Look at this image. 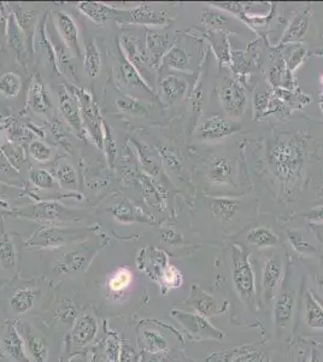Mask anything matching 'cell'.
I'll return each instance as SVG.
<instances>
[{
    "instance_id": "cell-1",
    "label": "cell",
    "mask_w": 323,
    "mask_h": 362,
    "mask_svg": "<svg viewBox=\"0 0 323 362\" xmlns=\"http://www.w3.org/2000/svg\"><path fill=\"white\" fill-rule=\"evenodd\" d=\"M305 150L297 135H286L275 141L270 148L269 162L276 178L284 183H292L303 170Z\"/></svg>"
},
{
    "instance_id": "cell-2",
    "label": "cell",
    "mask_w": 323,
    "mask_h": 362,
    "mask_svg": "<svg viewBox=\"0 0 323 362\" xmlns=\"http://www.w3.org/2000/svg\"><path fill=\"white\" fill-rule=\"evenodd\" d=\"M231 274L236 292L247 305H256L255 273L245 251L240 246H233L231 250Z\"/></svg>"
},
{
    "instance_id": "cell-3",
    "label": "cell",
    "mask_w": 323,
    "mask_h": 362,
    "mask_svg": "<svg viewBox=\"0 0 323 362\" xmlns=\"http://www.w3.org/2000/svg\"><path fill=\"white\" fill-rule=\"evenodd\" d=\"M72 93L80 105L85 128L91 134L93 141H96V144L99 148H103L104 130H101V119H99L96 104L92 99L91 94L87 93L85 90L77 88V87H72Z\"/></svg>"
},
{
    "instance_id": "cell-4",
    "label": "cell",
    "mask_w": 323,
    "mask_h": 362,
    "mask_svg": "<svg viewBox=\"0 0 323 362\" xmlns=\"http://www.w3.org/2000/svg\"><path fill=\"white\" fill-rule=\"evenodd\" d=\"M218 98L223 109L231 117H240L246 109L247 98L244 88L231 77H223L218 86Z\"/></svg>"
},
{
    "instance_id": "cell-5",
    "label": "cell",
    "mask_w": 323,
    "mask_h": 362,
    "mask_svg": "<svg viewBox=\"0 0 323 362\" xmlns=\"http://www.w3.org/2000/svg\"><path fill=\"white\" fill-rule=\"evenodd\" d=\"M120 23L162 26L169 23L170 17L167 11L156 10L149 4L139 5L134 9L125 10V14L117 19Z\"/></svg>"
},
{
    "instance_id": "cell-6",
    "label": "cell",
    "mask_w": 323,
    "mask_h": 362,
    "mask_svg": "<svg viewBox=\"0 0 323 362\" xmlns=\"http://www.w3.org/2000/svg\"><path fill=\"white\" fill-rule=\"evenodd\" d=\"M174 316L178 319V323H181L183 328H186L188 332L192 333L193 336L212 339H222L225 336L222 331L213 328L211 323L207 321V318L200 314H189L175 310Z\"/></svg>"
},
{
    "instance_id": "cell-7",
    "label": "cell",
    "mask_w": 323,
    "mask_h": 362,
    "mask_svg": "<svg viewBox=\"0 0 323 362\" xmlns=\"http://www.w3.org/2000/svg\"><path fill=\"white\" fill-rule=\"evenodd\" d=\"M240 130V125L222 116L213 115L204 121L199 130L198 137L207 141L225 139Z\"/></svg>"
},
{
    "instance_id": "cell-8",
    "label": "cell",
    "mask_w": 323,
    "mask_h": 362,
    "mask_svg": "<svg viewBox=\"0 0 323 362\" xmlns=\"http://www.w3.org/2000/svg\"><path fill=\"white\" fill-rule=\"evenodd\" d=\"M297 307V291L294 289H284L276 296L274 305L275 325L279 332H284L292 323Z\"/></svg>"
},
{
    "instance_id": "cell-9",
    "label": "cell",
    "mask_w": 323,
    "mask_h": 362,
    "mask_svg": "<svg viewBox=\"0 0 323 362\" xmlns=\"http://www.w3.org/2000/svg\"><path fill=\"white\" fill-rule=\"evenodd\" d=\"M59 110L62 112L64 120L72 128L75 134L83 139L86 137V128L82 120L81 110L75 96L67 91L59 92Z\"/></svg>"
},
{
    "instance_id": "cell-10",
    "label": "cell",
    "mask_w": 323,
    "mask_h": 362,
    "mask_svg": "<svg viewBox=\"0 0 323 362\" xmlns=\"http://www.w3.org/2000/svg\"><path fill=\"white\" fill-rule=\"evenodd\" d=\"M80 231H70V230H61V228H54V227H43L39 230L32 239L28 241L29 245H39L43 248H57L67 243V241H74L76 238H82Z\"/></svg>"
},
{
    "instance_id": "cell-11",
    "label": "cell",
    "mask_w": 323,
    "mask_h": 362,
    "mask_svg": "<svg viewBox=\"0 0 323 362\" xmlns=\"http://www.w3.org/2000/svg\"><path fill=\"white\" fill-rule=\"evenodd\" d=\"M282 279V262L278 256H273L265 261L262 270V290L263 299L271 302L276 299L280 283Z\"/></svg>"
},
{
    "instance_id": "cell-12",
    "label": "cell",
    "mask_w": 323,
    "mask_h": 362,
    "mask_svg": "<svg viewBox=\"0 0 323 362\" xmlns=\"http://www.w3.org/2000/svg\"><path fill=\"white\" fill-rule=\"evenodd\" d=\"M53 19H54V26L62 38L63 43H67V48L75 56L80 57L82 54V50L80 38H79V28H77L75 21L72 19L70 14L64 11L54 12Z\"/></svg>"
},
{
    "instance_id": "cell-13",
    "label": "cell",
    "mask_w": 323,
    "mask_h": 362,
    "mask_svg": "<svg viewBox=\"0 0 323 362\" xmlns=\"http://www.w3.org/2000/svg\"><path fill=\"white\" fill-rule=\"evenodd\" d=\"M19 214L23 217H29L30 219L48 220V221H53V220L64 221V220H72L75 217L74 212L63 207L62 204L57 202L39 203L23 212H19Z\"/></svg>"
},
{
    "instance_id": "cell-14",
    "label": "cell",
    "mask_w": 323,
    "mask_h": 362,
    "mask_svg": "<svg viewBox=\"0 0 323 362\" xmlns=\"http://www.w3.org/2000/svg\"><path fill=\"white\" fill-rule=\"evenodd\" d=\"M93 251L87 249L67 251L56 262L54 270L59 274H72L83 270L91 260Z\"/></svg>"
},
{
    "instance_id": "cell-15",
    "label": "cell",
    "mask_w": 323,
    "mask_h": 362,
    "mask_svg": "<svg viewBox=\"0 0 323 362\" xmlns=\"http://www.w3.org/2000/svg\"><path fill=\"white\" fill-rule=\"evenodd\" d=\"M28 105L38 114H48L52 106L48 87L40 75H35L29 85Z\"/></svg>"
},
{
    "instance_id": "cell-16",
    "label": "cell",
    "mask_w": 323,
    "mask_h": 362,
    "mask_svg": "<svg viewBox=\"0 0 323 362\" xmlns=\"http://www.w3.org/2000/svg\"><path fill=\"white\" fill-rule=\"evenodd\" d=\"M98 333V321L92 314H82L72 326V342L77 347H86L93 342Z\"/></svg>"
},
{
    "instance_id": "cell-17",
    "label": "cell",
    "mask_w": 323,
    "mask_h": 362,
    "mask_svg": "<svg viewBox=\"0 0 323 362\" xmlns=\"http://www.w3.org/2000/svg\"><path fill=\"white\" fill-rule=\"evenodd\" d=\"M77 9L96 24L106 23L109 19L122 16L125 12V10L116 9L96 1H81L77 4Z\"/></svg>"
},
{
    "instance_id": "cell-18",
    "label": "cell",
    "mask_w": 323,
    "mask_h": 362,
    "mask_svg": "<svg viewBox=\"0 0 323 362\" xmlns=\"http://www.w3.org/2000/svg\"><path fill=\"white\" fill-rule=\"evenodd\" d=\"M3 347L8 355L19 362H30L27 355V345L24 338L17 330V326L14 323H9L8 332L3 338Z\"/></svg>"
},
{
    "instance_id": "cell-19",
    "label": "cell",
    "mask_w": 323,
    "mask_h": 362,
    "mask_svg": "<svg viewBox=\"0 0 323 362\" xmlns=\"http://www.w3.org/2000/svg\"><path fill=\"white\" fill-rule=\"evenodd\" d=\"M12 16L21 32L23 33L27 46L33 45L37 32V12L32 9H25L23 6H17V9L12 11Z\"/></svg>"
},
{
    "instance_id": "cell-20",
    "label": "cell",
    "mask_w": 323,
    "mask_h": 362,
    "mask_svg": "<svg viewBox=\"0 0 323 362\" xmlns=\"http://www.w3.org/2000/svg\"><path fill=\"white\" fill-rule=\"evenodd\" d=\"M187 82L176 75H168L164 77L160 83V92L165 101L169 104H175L181 101L187 92Z\"/></svg>"
},
{
    "instance_id": "cell-21",
    "label": "cell",
    "mask_w": 323,
    "mask_h": 362,
    "mask_svg": "<svg viewBox=\"0 0 323 362\" xmlns=\"http://www.w3.org/2000/svg\"><path fill=\"white\" fill-rule=\"evenodd\" d=\"M118 77H120L121 83H123V86L134 88V90L140 88L143 91H146V93H151V88L146 85L144 79L139 74V70H136L134 66L130 64L125 58L120 63Z\"/></svg>"
},
{
    "instance_id": "cell-22",
    "label": "cell",
    "mask_w": 323,
    "mask_h": 362,
    "mask_svg": "<svg viewBox=\"0 0 323 362\" xmlns=\"http://www.w3.org/2000/svg\"><path fill=\"white\" fill-rule=\"evenodd\" d=\"M209 205L212 214L223 222H231L240 209L239 202L231 198H211Z\"/></svg>"
},
{
    "instance_id": "cell-23",
    "label": "cell",
    "mask_w": 323,
    "mask_h": 362,
    "mask_svg": "<svg viewBox=\"0 0 323 362\" xmlns=\"http://www.w3.org/2000/svg\"><path fill=\"white\" fill-rule=\"evenodd\" d=\"M309 19H310V12L308 10H304L298 14H295V17L291 21V23L286 29L284 37L281 39V43L298 41L303 38L308 32Z\"/></svg>"
},
{
    "instance_id": "cell-24",
    "label": "cell",
    "mask_w": 323,
    "mask_h": 362,
    "mask_svg": "<svg viewBox=\"0 0 323 362\" xmlns=\"http://www.w3.org/2000/svg\"><path fill=\"white\" fill-rule=\"evenodd\" d=\"M24 342L27 345V350L33 357L35 362H48V348L43 338L38 333L34 332L32 328H25L24 332Z\"/></svg>"
},
{
    "instance_id": "cell-25",
    "label": "cell",
    "mask_w": 323,
    "mask_h": 362,
    "mask_svg": "<svg viewBox=\"0 0 323 362\" xmlns=\"http://www.w3.org/2000/svg\"><path fill=\"white\" fill-rule=\"evenodd\" d=\"M305 323L313 330L323 331V307L309 291L305 296Z\"/></svg>"
},
{
    "instance_id": "cell-26",
    "label": "cell",
    "mask_w": 323,
    "mask_h": 362,
    "mask_svg": "<svg viewBox=\"0 0 323 362\" xmlns=\"http://www.w3.org/2000/svg\"><path fill=\"white\" fill-rule=\"evenodd\" d=\"M0 265L3 270L16 268V249L3 223H0Z\"/></svg>"
},
{
    "instance_id": "cell-27",
    "label": "cell",
    "mask_w": 323,
    "mask_h": 362,
    "mask_svg": "<svg viewBox=\"0 0 323 362\" xmlns=\"http://www.w3.org/2000/svg\"><path fill=\"white\" fill-rule=\"evenodd\" d=\"M233 165L228 159H215L210 164L207 179L213 183H231Z\"/></svg>"
},
{
    "instance_id": "cell-28",
    "label": "cell",
    "mask_w": 323,
    "mask_h": 362,
    "mask_svg": "<svg viewBox=\"0 0 323 362\" xmlns=\"http://www.w3.org/2000/svg\"><path fill=\"white\" fill-rule=\"evenodd\" d=\"M85 72L90 77H98L101 70V54L94 40L86 41L85 45V59H83Z\"/></svg>"
},
{
    "instance_id": "cell-29",
    "label": "cell",
    "mask_w": 323,
    "mask_h": 362,
    "mask_svg": "<svg viewBox=\"0 0 323 362\" xmlns=\"http://www.w3.org/2000/svg\"><path fill=\"white\" fill-rule=\"evenodd\" d=\"M246 241H249L251 245L258 248H271L279 243L274 232L265 226L255 227L250 230L246 234Z\"/></svg>"
},
{
    "instance_id": "cell-30",
    "label": "cell",
    "mask_w": 323,
    "mask_h": 362,
    "mask_svg": "<svg viewBox=\"0 0 323 362\" xmlns=\"http://www.w3.org/2000/svg\"><path fill=\"white\" fill-rule=\"evenodd\" d=\"M191 305L196 309L197 314L202 316H210L217 313V303L213 297L198 288H194Z\"/></svg>"
},
{
    "instance_id": "cell-31",
    "label": "cell",
    "mask_w": 323,
    "mask_h": 362,
    "mask_svg": "<svg viewBox=\"0 0 323 362\" xmlns=\"http://www.w3.org/2000/svg\"><path fill=\"white\" fill-rule=\"evenodd\" d=\"M37 294L32 289H21L16 291L10 299V308L16 314H24L34 307Z\"/></svg>"
},
{
    "instance_id": "cell-32",
    "label": "cell",
    "mask_w": 323,
    "mask_h": 362,
    "mask_svg": "<svg viewBox=\"0 0 323 362\" xmlns=\"http://www.w3.org/2000/svg\"><path fill=\"white\" fill-rule=\"evenodd\" d=\"M53 318L57 323L74 325L77 319L76 303L70 299H63L53 310Z\"/></svg>"
},
{
    "instance_id": "cell-33",
    "label": "cell",
    "mask_w": 323,
    "mask_h": 362,
    "mask_svg": "<svg viewBox=\"0 0 323 362\" xmlns=\"http://www.w3.org/2000/svg\"><path fill=\"white\" fill-rule=\"evenodd\" d=\"M6 37H8V40H9L10 46L14 48L19 59L25 56V52L28 51L27 41H25L23 33L21 32V29L19 28V26L16 23L14 16L10 19L9 28H8V35Z\"/></svg>"
},
{
    "instance_id": "cell-34",
    "label": "cell",
    "mask_w": 323,
    "mask_h": 362,
    "mask_svg": "<svg viewBox=\"0 0 323 362\" xmlns=\"http://www.w3.org/2000/svg\"><path fill=\"white\" fill-rule=\"evenodd\" d=\"M22 88V80L19 74L14 72H5L0 77V94L8 99L17 97Z\"/></svg>"
},
{
    "instance_id": "cell-35",
    "label": "cell",
    "mask_w": 323,
    "mask_h": 362,
    "mask_svg": "<svg viewBox=\"0 0 323 362\" xmlns=\"http://www.w3.org/2000/svg\"><path fill=\"white\" fill-rule=\"evenodd\" d=\"M121 45H122V50L125 52V59L130 64H133L135 69L138 70V66L144 61L138 40L133 37H129V35H123L121 39Z\"/></svg>"
},
{
    "instance_id": "cell-36",
    "label": "cell",
    "mask_w": 323,
    "mask_h": 362,
    "mask_svg": "<svg viewBox=\"0 0 323 362\" xmlns=\"http://www.w3.org/2000/svg\"><path fill=\"white\" fill-rule=\"evenodd\" d=\"M56 179L62 188H67V190H76V170L69 162L63 161L61 163H58L57 169H56Z\"/></svg>"
},
{
    "instance_id": "cell-37",
    "label": "cell",
    "mask_w": 323,
    "mask_h": 362,
    "mask_svg": "<svg viewBox=\"0 0 323 362\" xmlns=\"http://www.w3.org/2000/svg\"><path fill=\"white\" fill-rule=\"evenodd\" d=\"M132 281H133V274L130 273V270L127 268H120L116 270L115 273L111 275L107 280V288L111 292L120 294V292H123L127 288H129Z\"/></svg>"
},
{
    "instance_id": "cell-38",
    "label": "cell",
    "mask_w": 323,
    "mask_h": 362,
    "mask_svg": "<svg viewBox=\"0 0 323 362\" xmlns=\"http://www.w3.org/2000/svg\"><path fill=\"white\" fill-rule=\"evenodd\" d=\"M163 63L169 68H173L176 70H186L189 63V56L183 48L173 46L164 56Z\"/></svg>"
},
{
    "instance_id": "cell-39",
    "label": "cell",
    "mask_w": 323,
    "mask_h": 362,
    "mask_svg": "<svg viewBox=\"0 0 323 362\" xmlns=\"http://www.w3.org/2000/svg\"><path fill=\"white\" fill-rule=\"evenodd\" d=\"M29 180L32 181L35 188H41V190L56 188L58 185L56 177H53L48 170L43 168L32 169L29 172Z\"/></svg>"
},
{
    "instance_id": "cell-40",
    "label": "cell",
    "mask_w": 323,
    "mask_h": 362,
    "mask_svg": "<svg viewBox=\"0 0 323 362\" xmlns=\"http://www.w3.org/2000/svg\"><path fill=\"white\" fill-rule=\"evenodd\" d=\"M143 339H144L145 345L151 354H160V352L168 350V343L165 341V338L157 331H152V330L145 331Z\"/></svg>"
},
{
    "instance_id": "cell-41",
    "label": "cell",
    "mask_w": 323,
    "mask_h": 362,
    "mask_svg": "<svg viewBox=\"0 0 323 362\" xmlns=\"http://www.w3.org/2000/svg\"><path fill=\"white\" fill-rule=\"evenodd\" d=\"M160 276L164 286H167L168 289H178L183 283L181 270H178L174 265H164L160 272Z\"/></svg>"
},
{
    "instance_id": "cell-42",
    "label": "cell",
    "mask_w": 323,
    "mask_h": 362,
    "mask_svg": "<svg viewBox=\"0 0 323 362\" xmlns=\"http://www.w3.org/2000/svg\"><path fill=\"white\" fill-rule=\"evenodd\" d=\"M116 104L118 106V109L125 112H129L132 115L135 116H146L147 115V108L132 97H123L116 101Z\"/></svg>"
},
{
    "instance_id": "cell-43",
    "label": "cell",
    "mask_w": 323,
    "mask_h": 362,
    "mask_svg": "<svg viewBox=\"0 0 323 362\" xmlns=\"http://www.w3.org/2000/svg\"><path fill=\"white\" fill-rule=\"evenodd\" d=\"M200 22L205 26L215 27V28H227L229 27V19L226 14L213 9H207L202 14Z\"/></svg>"
},
{
    "instance_id": "cell-44",
    "label": "cell",
    "mask_w": 323,
    "mask_h": 362,
    "mask_svg": "<svg viewBox=\"0 0 323 362\" xmlns=\"http://www.w3.org/2000/svg\"><path fill=\"white\" fill-rule=\"evenodd\" d=\"M103 352L105 355L106 362H121L122 344L120 338L115 334H111L106 338Z\"/></svg>"
},
{
    "instance_id": "cell-45",
    "label": "cell",
    "mask_w": 323,
    "mask_h": 362,
    "mask_svg": "<svg viewBox=\"0 0 323 362\" xmlns=\"http://www.w3.org/2000/svg\"><path fill=\"white\" fill-rule=\"evenodd\" d=\"M29 154H32V157L35 161H38L40 163H45L52 157V149L41 140H33L29 144Z\"/></svg>"
},
{
    "instance_id": "cell-46",
    "label": "cell",
    "mask_w": 323,
    "mask_h": 362,
    "mask_svg": "<svg viewBox=\"0 0 323 362\" xmlns=\"http://www.w3.org/2000/svg\"><path fill=\"white\" fill-rule=\"evenodd\" d=\"M289 234V241H291V244L293 245L295 250L306 254V255H311V254L317 252V250L311 244H309L308 241H304L303 236H302L300 232L291 231Z\"/></svg>"
},
{
    "instance_id": "cell-47",
    "label": "cell",
    "mask_w": 323,
    "mask_h": 362,
    "mask_svg": "<svg viewBox=\"0 0 323 362\" xmlns=\"http://www.w3.org/2000/svg\"><path fill=\"white\" fill-rule=\"evenodd\" d=\"M146 43H147V48L152 50L154 52L157 51H162L165 48V45L168 43L167 37L162 35V34L154 33V32H147V38H146Z\"/></svg>"
},
{
    "instance_id": "cell-48",
    "label": "cell",
    "mask_w": 323,
    "mask_h": 362,
    "mask_svg": "<svg viewBox=\"0 0 323 362\" xmlns=\"http://www.w3.org/2000/svg\"><path fill=\"white\" fill-rule=\"evenodd\" d=\"M105 145L106 156H107V161L110 165H112L114 161H115L116 156V144L115 139L111 133V128L109 125H105V130H104V141H103V146Z\"/></svg>"
},
{
    "instance_id": "cell-49",
    "label": "cell",
    "mask_w": 323,
    "mask_h": 362,
    "mask_svg": "<svg viewBox=\"0 0 323 362\" xmlns=\"http://www.w3.org/2000/svg\"><path fill=\"white\" fill-rule=\"evenodd\" d=\"M11 10L10 5L6 3H0V38H5L8 35L10 19H11Z\"/></svg>"
},
{
    "instance_id": "cell-50",
    "label": "cell",
    "mask_w": 323,
    "mask_h": 362,
    "mask_svg": "<svg viewBox=\"0 0 323 362\" xmlns=\"http://www.w3.org/2000/svg\"><path fill=\"white\" fill-rule=\"evenodd\" d=\"M159 151H160V154H162V157H163L164 162L168 164L169 167H171V168L174 169H178L183 165L181 159L178 157V154H176L173 149L167 148V146H162Z\"/></svg>"
},
{
    "instance_id": "cell-51",
    "label": "cell",
    "mask_w": 323,
    "mask_h": 362,
    "mask_svg": "<svg viewBox=\"0 0 323 362\" xmlns=\"http://www.w3.org/2000/svg\"><path fill=\"white\" fill-rule=\"evenodd\" d=\"M121 362H138V356H136L134 348L130 347L129 344H122Z\"/></svg>"
},
{
    "instance_id": "cell-52",
    "label": "cell",
    "mask_w": 323,
    "mask_h": 362,
    "mask_svg": "<svg viewBox=\"0 0 323 362\" xmlns=\"http://www.w3.org/2000/svg\"><path fill=\"white\" fill-rule=\"evenodd\" d=\"M303 217H305V219H308L310 221L322 222L323 223V204L322 205L313 208L310 212L303 214Z\"/></svg>"
},
{
    "instance_id": "cell-53",
    "label": "cell",
    "mask_w": 323,
    "mask_h": 362,
    "mask_svg": "<svg viewBox=\"0 0 323 362\" xmlns=\"http://www.w3.org/2000/svg\"><path fill=\"white\" fill-rule=\"evenodd\" d=\"M233 362H265V359L262 354L250 352V354H244L241 356L236 357Z\"/></svg>"
},
{
    "instance_id": "cell-54",
    "label": "cell",
    "mask_w": 323,
    "mask_h": 362,
    "mask_svg": "<svg viewBox=\"0 0 323 362\" xmlns=\"http://www.w3.org/2000/svg\"><path fill=\"white\" fill-rule=\"evenodd\" d=\"M162 239L168 241V243H171V244H176L178 241H181V237L173 230L171 231L169 230V231H164L162 233Z\"/></svg>"
},
{
    "instance_id": "cell-55",
    "label": "cell",
    "mask_w": 323,
    "mask_h": 362,
    "mask_svg": "<svg viewBox=\"0 0 323 362\" xmlns=\"http://www.w3.org/2000/svg\"><path fill=\"white\" fill-rule=\"evenodd\" d=\"M154 356L146 357L144 362H163V357L157 356V354H152Z\"/></svg>"
},
{
    "instance_id": "cell-56",
    "label": "cell",
    "mask_w": 323,
    "mask_h": 362,
    "mask_svg": "<svg viewBox=\"0 0 323 362\" xmlns=\"http://www.w3.org/2000/svg\"><path fill=\"white\" fill-rule=\"evenodd\" d=\"M317 284L318 289H320V292L323 294V275L321 276V278H320V279H318Z\"/></svg>"
},
{
    "instance_id": "cell-57",
    "label": "cell",
    "mask_w": 323,
    "mask_h": 362,
    "mask_svg": "<svg viewBox=\"0 0 323 362\" xmlns=\"http://www.w3.org/2000/svg\"><path fill=\"white\" fill-rule=\"evenodd\" d=\"M310 362H323V360L321 359V357H318L317 355H315V354H313V356H311V359H310Z\"/></svg>"
},
{
    "instance_id": "cell-58",
    "label": "cell",
    "mask_w": 323,
    "mask_h": 362,
    "mask_svg": "<svg viewBox=\"0 0 323 362\" xmlns=\"http://www.w3.org/2000/svg\"><path fill=\"white\" fill-rule=\"evenodd\" d=\"M0 207L6 208L8 205H6L4 202H1V201H0Z\"/></svg>"
},
{
    "instance_id": "cell-59",
    "label": "cell",
    "mask_w": 323,
    "mask_h": 362,
    "mask_svg": "<svg viewBox=\"0 0 323 362\" xmlns=\"http://www.w3.org/2000/svg\"><path fill=\"white\" fill-rule=\"evenodd\" d=\"M72 362H82V361H80V360H75V361H72Z\"/></svg>"
},
{
    "instance_id": "cell-60",
    "label": "cell",
    "mask_w": 323,
    "mask_h": 362,
    "mask_svg": "<svg viewBox=\"0 0 323 362\" xmlns=\"http://www.w3.org/2000/svg\"><path fill=\"white\" fill-rule=\"evenodd\" d=\"M300 362H304V361H303V360H302V361H300Z\"/></svg>"
},
{
    "instance_id": "cell-61",
    "label": "cell",
    "mask_w": 323,
    "mask_h": 362,
    "mask_svg": "<svg viewBox=\"0 0 323 362\" xmlns=\"http://www.w3.org/2000/svg\"><path fill=\"white\" fill-rule=\"evenodd\" d=\"M322 82H323V77H322Z\"/></svg>"
}]
</instances>
